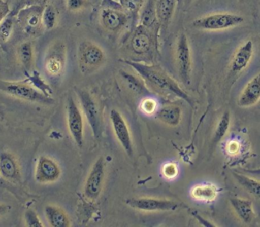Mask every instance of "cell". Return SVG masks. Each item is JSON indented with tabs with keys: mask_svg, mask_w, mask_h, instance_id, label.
Wrapping results in <instances>:
<instances>
[{
	"mask_svg": "<svg viewBox=\"0 0 260 227\" xmlns=\"http://www.w3.org/2000/svg\"><path fill=\"white\" fill-rule=\"evenodd\" d=\"M9 13V6L5 0H0V21Z\"/></svg>",
	"mask_w": 260,
	"mask_h": 227,
	"instance_id": "cell-37",
	"label": "cell"
},
{
	"mask_svg": "<svg viewBox=\"0 0 260 227\" xmlns=\"http://www.w3.org/2000/svg\"><path fill=\"white\" fill-rule=\"evenodd\" d=\"M113 4L114 3H112V5L108 4L101 9L100 20L104 28L112 32H117L125 26L128 16L122 8H118Z\"/></svg>",
	"mask_w": 260,
	"mask_h": 227,
	"instance_id": "cell-13",
	"label": "cell"
},
{
	"mask_svg": "<svg viewBox=\"0 0 260 227\" xmlns=\"http://www.w3.org/2000/svg\"><path fill=\"white\" fill-rule=\"evenodd\" d=\"M157 28H150L139 24L131 33L128 41V49L135 56H153L156 50Z\"/></svg>",
	"mask_w": 260,
	"mask_h": 227,
	"instance_id": "cell-3",
	"label": "cell"
},
{
	"mask_svg": "<svg viewBox=\"0 0 260 227\" xmlns=\"http://www.w3.org/2000/svg\"><path fill=\"white\" fill-rule=\"evenodd\" d=\"M43 9L40 6H30L21 10L18 14L19 21L27 33L36 34L41 26L43 25L42 22V13Z\"/></svg>",
	"mask_w": 260,
	"mask_h": 227,
	"instance_id": "cell-16",
	"label": "cell"
},
{
	"mask_svg": "<svg viewBox=\"0 0 260 227\" xmlns=\"http://www.w3.org/2000/svg\"><path fill=\"white\" fill-rule=\"evenodd\" d=\"M126 204L131 208L143 212H165L176 211L181 207H184L182 203L156 198H130L126 200Z\"/></svg>",
	"mask_w": 260,
	"mask_h": 227,
	"instance_id": "cell-8",
	"label": "cell"
},
{
	"mask_svg": "<svg viewBox=\"0 0 260 227\" xmlns=\"http://www.w3.org/2000/svg\"><path fill=\"white\" fill-rule=\"evenodd\" d=\"M177 0H156L155 2V13L158 24L160 27L166 29L174 15Z\"/></svg>",
	"mask_w": 260,
	"mask_h": 227,
	"instance_id": "cell-21",
	"label": "cell"
},
{
	"mask_svg": "<svg viewBox=\"0 0 260 227\" xmlns=\"http://www.w3.org/2000/svg\"><path fill=\"white\" fill-rule=\"evenodd\" d=\"M45 1H48V0H45Z\"/></svg>",
	"mask_w": 260,
	"mask_h": 227,
	"instance_id": "cell-42",
	"label": "cell"
},
{
	"mask_svg": "<svg viewBox=\"0 0 260 227\" xmlns=\"http://www.w3.org/2000/svg\"><path fill=\"white\" fill-rule=\"evenodd\" d=\"M162 173L167 178H174L178 173V168L175 163H167L162 167Z\"/></svg>",
	"mask_w": 260,
	"mask_h": 227,
	"instance_id": "cell-35",
	"label": "cell"
},
{
	"mask_svg": "<svg viewBox=\"0 0 260 227\" xmlns=\"http://www.w3.org/2000/svg\"><path fill=\"white\" fill-rule=\"evenodd\" d=\"M8 211V206L0 204V216H2L3 214H5Z\"/></svg>",
	"mask_w": 260,
	"mask_h": 227,
	"instance_id": "cell-39",
	"label": "cell"
},
{
	"mask_svg": "<svg viewBox=\"0 0 260 227\" xmlns=\"http://www.w3.org/2000/svg\"><path fill=\"white\" fill-rule=\"evenodd\" d=\"M119 74H120L122 80L126 83V86L134 93L140 94V95H146V94L150 93L146 86L145 81L141 77L133 75L124 70H120Z\"/></svg>",
	"mask_w": 260,
	"mask_h": 227,
	"instance_id": "cell-23",
	"label": "cell"
},
{
	"mask_svg": "<svg viewBox=\"0 0 260 227\" xmlns=\"http://www.w3.org/2000/svg\"><path fill=\"white\" fill-rule=\"evenodd\" d=\"M61 168L59 164L49 156L41 155L36 164L35 178L40 183H52L61 176Z\"/></svg>",
	"mask_w": 260,
	"mask_h": 227,
	"instance_id": "cell-14",
	"label": "cell"
},
{
	"mask_svg": "<svg viewBox=\"0 0 260 227\" xmlns=\"http://www.w3.org/2000/svg\"><path fill=\"white\" fill-rule=\"evenodd\" d=\"M110 121L112 124L114 134L117 140L119 141L120 145L122 146L123 150L126 152V154H128L129 156H132L133 143L131 139V134L123 116L120 114V111L113 108L110 111Z\"/></svg>",
	"mask_w": 260,
	"mask_h": 227,
	"instance_id": "cell-12",
	"label": "cell"
},
{
	"mask_svg": "<svg viewBox=\"0 0 260 227\" xmlns=\"http://www.w3.org/2000/svg\"><path fill=\"white\" fill-rule=\"evenodd\" d=\"M13 24L14 18L12 14H7L1 21H0V41L7 42L13 31Z\"/></svg>",
	"mask_w": 260,
	"mask_h": 227,
	"instance_id": "cell-30",
	"label": "cell"
},
{
	"mask_svg": "<svg viewBox=\"0 0 260 227\" xmlns=\"http://www.w3.org/2000/svg\"><path fill=\"white\" fill-rule=\"evenodd\" d=\"M45 216L50 226L53 227H67L70 225V220L67 214L59 207L54 205H47L44 209Z\"/></svg>",
	"mask_w": 260,
	"mask_h": 227,
	"instance_id": "cell-22",
	"label": "cell"
},
{
	"mask_svg": "<svg viewBox=\"0 0 260 227\" xmlns=\"http://www.w3.org/2000/svg\"><path fill=\"white\" fill-rule=\"evenodd\" d=\"M17 57L25 71H30L34 64V48L30 42H24L18 46Z\"/></svg>",
	"mask_w": 260,
	"mask_h": 227,
	"instance_id": "cell-27",
	"label": "cell"
},
{
	"mask_svg": "<svg viewBox=\"0 0 260 227\" xmlns=\"http://www.w3.org/2000/svg\"><path fill=\"white\" fill-rule=\"evenodd\" d=\"M0 175L4 179L13 182L20 179L19 165L11 153H0Z\"/></svg>",
	"mask_w": 260,
	"mask_h": 227,
	"instance_id": "cell-18",
	"label": "cell"
},
{
	"mask_svg": "<svg viewBox=\"0 0 260 227\" xmlns=\"http://www.w3.org/2000/svg\"><path fill=\"white\" fill-rule=\"evenodd\" d=\"M235 179L252 196L260 199V180L249 177L245 174L232 171Z\"/></svg>",
	"mask_w": 260,
	"mask_h": 227,
	"instance_id": "cell-28",
	"label": "cell"
},
{
	"mask_svg": "<svg viewBox=\"0 0 260 227\" xmlns=\"http://www.w3.org/2000/svg\"><path fill=\"white\" fill-rule=\"evenodd\" d=\"M0 90L14 97L27 101L50 104L53 99L46 93H42L26 82H8L0 80Z\"/></svg>",
	"mask_w": 260,
	"mask_h": 227,
	"instance_id": "cell-5",
	"label": "cell"
},
{
	"mask_svg": "<svg viewBox=\"0 0 260 227\" xmlns=\"http://www.w3.org/2000/svg\"><path fill=\"white\" fill-rule=\"evenodd\" d=\"M191 214L193 215V217L195 218V219H197L198 220V222H199V224L200 225H203V226H207V227H212V226H216L215 224H213V223H211V222H208L206 219H204V218H202L197 212H195V211H191Z\"/></svg>",
	"mask_w": 260,
	"mask_h": 227,
	"instance_id": "cell-36",
	"label": "cell"
},
{
	"mask_svg": "<svg viewBox=\"0 0 260 227\" xmlns=\"http://www.w3.org/2000/svg\"><path fill=\"white\" fill-rule=\"evenodd\" d=\"M230 204L235 213L243 223H250L254 219L253 204L250 200L232 197L230 198Z\"/></svg>",
	"mask_w": 260,
	"mask_h": 227,
	"instance_id": "cell-20",
	"label": "cell"
},
{
	"mask_svg": "<svg viewBox=\"0 0 260 227\" xmlns=\"http://www.w3.org/2000/svg\"><path fill=\"white\" fill-rule=\"evenodd\" d=\"M125 9L130 12H137L142 7L144 0H122Z\"/></svg>",
	"mask_w": 260,
	"mask_h": 227,
	"instance_id": "cell-33",
	"label": "cell"
},
{
	"mask_svg": "<svg viewBox=\"0 0 260 227\" xmlns=\"http://www.w3.org/2000/svg\"><path fill=\"white\" fill-rule=\"evenodd\" d=\"M66 117H67V128L75 142V144L81 148L83 146V134H84V123L82 110L77 105L76 101L72 96H69L66 104Z\"/></svg>",
	"mask_w": 260,
	"mask_h": 227,
	"instance_id": "cell-7",
	"label": "cell"
},
{
	"mask_svg": "<svg viewBox=\"0 0 260 227\" xmlns=\"http://www.w3.org/2000/svg\"><path fill=\"white\" fill-rule=\"evenodd\" d=\"M105 180V159L100 156L92 164L84 183V195L87 199L96 200L103 191Z\"/></svg>",
	"mask_w": 260,
	"mask_h": 227,
	"instance_id": "cell-9",
	"label": "cell"
},
{
	"mask_svg": "<svg viewBox=\"0 0 260 227\" xmlns=\"http://www.w3.org/2000/svg\"><path fill=\"white\" fill-rule=\"evenodd\" d=\"M77 61L83 74H90L100 69L106 62L104 50L89 40H84L78 45Z\"/></svg>",
	"mask_w": 260,
	"mask_h": 227,
	"instance_id": "cell-2",
	"label": "cell"
},
{
	"mask_svg": "<svg viewBox=\"0 0 260 227\" xmlns=\"http://www.w3.org/2000/svg\"><path fill=\"white\" fill-rule=\"evenodd\" d=\"M238 148H239L238 144H237L235 141H231V142L229 143V146H228V151H229V153H231V154H236Z\"/></svg>",
	"mask_w": 260,
	"mask_h": 227,
	"instance_id": "cell-38",
	"label": "cell"
},
{
	"mask_svg": "<svg viewBox=\"0 0 260 227\" xmlns=\"http://www.w3.org/2000/svg\"><path fill=\"white\" fill-rule=\"evenodd\" d=\"M254 54V44L253 41L248 40L243 43L234 53L231 64L230 71L233 74H238L242 72L252 60Z\"/></svg>",
	"mask_w": 260,
	"mask_h": 227,
	"instance_id": "cell-15",
	"label": "cell"
},
{
	"mask_svg": "<svg viewBox=\"0 0 260 227\" xmlns=\"http://www.w3.org/2000/svg\"><path fill=\"white\" fill-rule=\"evenodd\" d=\"M245 18L242 15L234 13H212L192 21L195 28L202 30H222L242 24Z\"/></svg>",
	"mask_w": 260,
	"mask_h": 227,
	"instance_id": "cell-4",
	"label": "cell"
},
{
	"mask_svg": "<svg viewBox=\"0 0 260 227\" xmlns=\"http://www.w3.org/2000/svg\"><path fill=\"white\" fill-rule=\"evenodd\" d=\"M155 2L156 0H145L141 7L140 24L150 28L158 29L159 24L155 13Z\"/></svg>",
	"mask_w": 260,
	"mask_h": 227,
	"instance_id": "cell-24",
	"label": "cell"
},
{
	"mask_svg": "<svg viewBox=\"0 0 260 227\" xmlns=\"http://www.w3.org/2000/svg\"><path fill=\"white\" fill-rule=\"evenodd\" d=\"M231 125V114L230 110H224L222 115L220 116L217 125L214 129L212 139L210 142V150H213V148L216 147V145L223 139V137L226 135Z\"/></svg>",
	"mask_w": 260,
	"mask_h": 227,
	"instance_id": "cell-25",
	"label": "cell"
},
{
	"mask_svg": "<svg viewBox=\"0 0 260 227\" xmlns=\"http://www.w3.org/2000/svg\"><path fill=\"white\" fill-rule=\"evenodd\" d=\"M141 109L147 115L155 114L156 111V102L151 97H145L141 102Z\"/></svg>",
	"mask_w": 260,
	"mask_h": 227,
	"instance_id": "cell-32",
	"label": "cell"
},
{
	"mask_svg": "<svg viewBox=\"0 0 260 227\" xmlns=\"http://www.w3.org/2000/svg\"><path fill=\"white\" fill-rule=\"evenodd\" d=\"M127 65L133 68L145 83L156 93L168 97H177L187 101L191 106H194V101L190 95L185 92L179 84L159 66L148 65L145 63L125 60Z\"/></svg>",
	"mask_w": 260,
	"mask_h": 227,
	"instance_id": "cell-1",
	"label": "cell"
},
{
	"mask_svg": "<svg viewBox=\"0 0 260 227\" xmlns=\"http://www.w3.org/2000/svg\"><path fill=\"white\" fill-rule=\"evenodd\" d=\"M24 222H25V225L29 226V227H42L43 226V223L39 219L37 213L30 208H28L24 212Z\"/></svg>",
	"mask_w": 260,
	"mask_h": 227,
	"instance_id": "cell-31",
	"label": "cell"
},
{
	"mask_svg": "<svg viewBox=\"0 0 260 227\" xmlns=\"http://www.w3.org/2000/svg\"><path fill=\"white\" fill-rule=\"evenodd\" d=\"M87 0H66V6L70 11H78L85 7Z\"/></svg>",
	"mask_w": 260,
	"mask_h": 227,
	"instance_id": "cell-34",
	"label": "cell"
},
{
	"mask_svg": "<svg viewBox=\"0 0 260 227\" xmlns=\"http://www.w3.org/2000/svg\"><path fill=\"white\" fill-rule=\"evenodd\" d=\"M42 22H43V26L48 30L55 27L57 22V11H56V8L53 6V4L48 3L44 7L43 13H42Z\"/></svg>",
	"mask_w": 260,
	"mask_h": 227,
	"instance_id": "cell-29",
	"label": "cell"
},
{
	"mask_svg": "<svg viewBox=\"0 0 260 227\" xmlns=\"http://www.w3.org/2000/svg\"><path fill=\"white\" fill-rule=\"evenodd\" d=\"M66 65V46L63 42L54 43L45 57V70L48 75L56 77L62 74Z\"/></svg>",
	"mask_w": 260,
	"mask_h": 227,
	"instance_id": "cell-11",
	"label": "cell"
},
{
	"mask_svg": "<svg viewBox=\"0 0 260 227\" xmlns=\"http://www.w3.org/2000/svg\"><path fill=\"white\" fill-rule=\"evenodd\" d=\"M260 100V72L257 73L242 90L238 105L240 107H250L255 105Z\"/></svg>",
	"mask_w": 260,
	"mask_h": 227,
	"instance_id": "cell-17",
	"label": "cell"
},
{
	"mask_svg": "<svg viewBox=\"0 0 260 227\" xmlns=\"http://www.w3.org/2000/svg\"><path fill=\"white\" fill-rule=\"evenodd\" d=\"M176 64L180 75V79L185 85H189L191 81L192 61L189 42L184 33H181L177 41Z\"/></svg>",
	"mask_w": 260,
	"mask_h": 227,
	"instance_id": "cell-10",
	"label": "cell"
},
{
	"mask_svg": "<svg viewBox=\"0 0 260 227\" xmlns=\"http://www.w3.org/2000/svg\"><path fill=\"white\" fill-rule=\"evenodd\" d=\"M155 118L168 126L176 127L182 119L181 106L177 104H166L156 109Z\"/></svg>",
	"mask_w": 260,
	"mask_h": 227,
	"instance_id": "cell-19",
	"label": "cell"
},
{
	"mask_svg": "<svg viewBox=\"0 0 260 227\" xmlns=\"http://www.w3.org/2000/svg\"><path fill=\"white\" fill-rule=\"evenodd\" d=\"M218 190L215 185L210 183H202L194 185L191 190V197L198 201L212 202L215 200Z\"/></svg>",
	"mask_w": 260,
	"mask_h": 227,
	"instance_id": "cell-26",
	"label": "cell"
},
{
	"mask_svg": "<svg viewBox=\"0 0 260 227\" xmlns=\"http://www.w3.org/2000/svg\"><path fill=\"white\" fill-rule=\"evenodd\" d=\"M192 1H193V0H186V3H187V4H190Z\"/></svg>",
	"mask_w": 260,
	"mask_h": 227,
	"instance_id": "cell-41",
	"label": "cell"
},
{
	"mask_svg": "<svg viewBox=\"0 0 260 227\" xmlns=\"http://www.w3.org/2000/svg\"><path fill=\"white\" fill-rule=\"evenodd\" d=\"M76 93L80 102L82 114L85 116L94 138L100 139L102 134L103 117L98 103L86 90L78 89L76 90Z\"/></svg>",
	"mask_w": 260,
	"mask_h": 227,
	"instance_id": "cell-6",
	"label": "cell"
},
{
	"mask_svg": "<svg viewBox=\"0 0 260 227\" xmlns=\"http://www.w3.org/2000/svg\"><path fill=\"white\" fill-rule=\"evenodd\" d=\"M247 172L251 174H260V168L259 169H253V170H247Z\"/></svg>",
	"mask_w": 260,
	"mask_h": 227,
	"instance_id": "cell-40",
	"label": "cell"
}]
</instances>
